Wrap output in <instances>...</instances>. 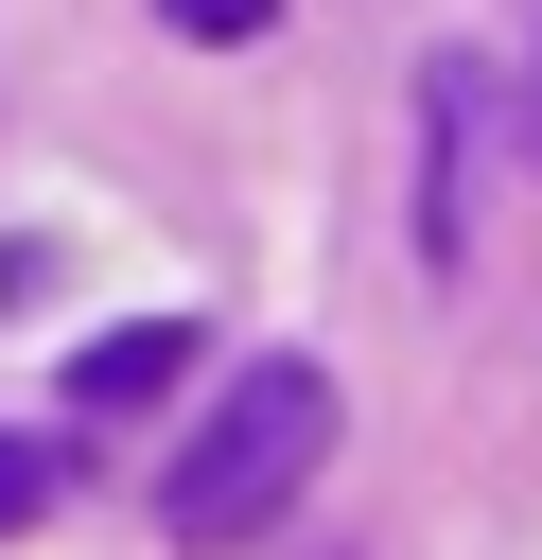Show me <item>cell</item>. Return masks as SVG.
<instances>
[{
    "instance_id": "277c9868",
    "label": "cell",
    "mask_w": 542,
    "mask_h": 560,
    "mask_svg": "<svg viewBox=\"0 0 542 560\" xmlns=\"http://www.w3.org/2000/svg\"><path fill=\"white\" fill-rule=\"evenodd\" d=\"M52 490H70V455H52V438H17V420H0V542H17V525H35V508H52Z\"/></svg>"
},
{
    "instance_id": "6da1fadb",
    "label": "cell",
    "mask_w": 542,
    "mask_h": 560,
    "mask_svg": "<svg viewBox=\"0 0 542 560\" xmlns=\"http://www.w3.org/2000/svg\"><path fill=\"white\" fill-rule=\"evenodd\" d=\"M315 455H332V368H315V350H262V368H227V402L175 438L157 525H175L192 560H227V542H262V525L315 490Z\"/></svg>"
},
{
    "instance_id": "3957f363",
    "label": "cell",
    "mask_w": 542,
    "mask_h": 560,
    "mask_svg": "<svg viewBox=\"0 0 542 560\" xmlns=\"http://www.w3.org/2000/svg\"><path fill=\"white\" fill-rule=\"evenodd\" d=\"M192 368V315H140V332H105V350H70V420H122V402H157Z\"/></svg>"
},
{
    "instance_id": "5b68a950",
    "label": "cell",
    "mask_w": 542,
    "mask_h": 560,
    "mask_svg": "<svg viewBox=\"0 0 542 560\" xmlns=\"http://www.w3.org/2000/svg\"><path fill=\"white\" fill-rule=\"evenodd\" d=\"M157 18H175V35H192V52H245V35H262V18H280V0H157Z\"/></svg>"
},
{
    "instance_id": "7a4b0ae2",
    "label": "cell",
    "mask_w": 542,
    "mask_h": 560,
    "mask_svg": "<svg viewBox=\"0 0 542 560\" xmlns=\"http://www.w3.org/2000/svg\"><path fill=\"white\" fill-rule=\"evenodd\" d=\"M420 122H437V192H420V262H472V192H455V175H472V122H490V105H472V70H455V52L420 70Z\"/></svg>"
}]
</instances>
